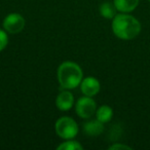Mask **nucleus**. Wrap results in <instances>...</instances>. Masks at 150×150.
Here are the masks:
<instances>
[{
	"label": "nucleus",
	"instance_id": "nucleus-5",
	"mask_svg": "<svg viewBox=\"0 0 150 150\" xmlns=\"http://www.w3.org/2000/svg\"><path fill=\"white\" fill-rule=\"evenodd\" d=\"M25 24L26 21L23 16L16 13H9L3 20V28L11 34H18L22 32L25 28Z\"/></svg>",
	"mask_w": 150,
	"mask_h": 150
},
{
	"label": "nucleus",
	"instance_id": "nucleus-14",
	"mask_svg": "<svg viewBox=\"0 0 150 150\" xmlns=\"http://www.w3.org/2000/svg\"><path fill=\"white\" fill-rule=\"evenodd\" d=\"M109 150H132V147L121 143H114L109 147Z\"/></svg>",
	"mask_w": 150,
	"mask_h": 150
},
{
	"label": "nucleus",
	"instance_id": "nucleus-8",
	"mask_svg": "<svg viewBox=\"0 0 150 150\" xmlns=\"http://www.w3.org/2000/svg\"><path fill=\"white\" fill-rule=\"evenodd\" d=\"M83 131L88 136L97 137V136H100L104 132V123L101 122L98 119L90 120L83 125Z\"/></svg>",
	"mask_w": 150,
	"mask_h": 150
},
{
	"label": "nucleus",
	"instance_id": "nucleus-4",
	"mask_svg": "<svg viewBox=\"0 0 150 150\" xmlns=\"http://www.w3.org/2000/svg\"><path fill=\"white\" fill-rule=\"evenodd\" d=\"M75 110L79 117L90 119L97 111V104L92 97L84 96L78 99L75 105Z\"/></svg>",
	"mask_w": 150,
	"mask_h": 150
},
{
	"label": "nucleus",
	"instance_id": "nucleus-3",
	"mask_svg": "<svg viewBox=\"0 0 150 150\" xmlns=\"http://www.w3.org/2000/svg\"><path fill=\"white\" fill-rule=\"evenodd\" d=\"M57 135L64 140L73 139L78 134V125L73 118L69 116L60 117L54 125Z\"/></svg>",
	"mask_w": 150,
	"mask_h": 150
},
{
	"label": "nucleus",
	"instance_id": "nucleus-9",
	"mask_svg": "<svg viewBox=\"0 0 150 150\" xmlns=\"http://www.w3.org/2000/svg\"><path fill=\"white\" fill-rule=\"evenodd\" d=\"M140 0H113L115 7L119 13H129L137 8Z\"/></svg>",
	"mask_w": 150,
	"mask_h": 150
},
{
	"label": "nucleus",
	"instance_id": "nucleus-7",
	"mask_svg": "<svg viewBox=\"0 0 150 150\" xmlns=\"http://www.w3.org/2000/svg\"><path fill=\"white\" fill-rule=\"evenodd\" d=\"M56 105L61 111H69L74 105V96L68 90H64L58 95Z\"/></svg>",
	"mask_w": 150,
	"mask_h": 150
},
{
	"label": "nucleus",
	"instance_id": "nucleus-6",
	"mask_svg": "<svg viewBox=\"0 0 150 150\" xmlns=\"http://www.w3.org/2000/svg\"><path fill=\"white\" fill-rule=\"evenodd\" d=\"M101 84L97 78L93 77V76H88L86 78H83L80 83V90L81 93L84 96L88 97H94L98 95L100 92Z\"/></svg>",
	"mask_w": 150,
	"mask_h": 150
},
{
	"label": "nucleus",
	"instance_id": "nucleus-11",
	"mask_svg": "<svg viewBox=\"0 0 150 150\" xmlns=\"http://www.w3.org/2000/svg\"><path fill=\"white\" fill-rule=\"evenodd\" d=\"M116 7H115L114 3L111 2H103L100 6V13L103 18L105 19H113L116 16Z\"/></svg>",
	"mask_w": 150,
	"mask_h": 150
},
{
	"label": "nucleus",
	"instance_id": "nucleus-12",
	"mask_svg": "<svg viewBox=\"0 0 150 150\" xmlns=\"http://www.w3.org/2000/svg\"><path fill=\"white\" fill-rule=\"evenodd\" d=\"M57 149L58 150H82L83 149V146H82L79 142L70 139V140H67V141L63 142L62 144H60Z\"/></svg>",
	"mask_w": 150,
	"mask_h": 150
},
{
	"label": "nucleus",
	"instance_id": "nucleus-15",
	"mask_svg": "<svg viewBox=\"0 0 150 150\" xmlns=\"http://www.w3.org/2000/svg\"><path fill=\"white\" fill-rule=\"evenodd\" d=\"M149 2H150V0H149Z\"/></svg>",
	"mask_w": 150,
	"mask_h": 150
},
{
	"label": "nucleus",
	"instance_id": "nucleus-10",
	"mask_svg": "<svg viewBox=\"0 0 150 150\" xmlns=\"http://www.w3.org/2000/svg\"><path fill=\"white\" fill-rule=\"evenodd\" d=\"M96 116H97V119L100 120L101 122H103V123L109 122V121L112 119L113 110L108 105H102V106L97 109Z\"/></svg>",
	"mask_w": 150,
	"mask_h": 150
},
{
	"label": "nucleus",
	"instance_id": "nucleus-2",
	"mask_svg": "<svg viewBox=\"0 0 150 150\" xmlns=\"http://www.w3.org/2000/svg\"><path fill=\"white\" fill-rule=\"evenodd\" d=\"M58 80L64 90H72L80 86L83 79V72L78 64L71 61L62 63L58 68Z\"/></svg>",
	"mask_w": 150,
	"mask_h": 150
},
{
	"label": "nucleus",
	"instance_id": "nucleus-1",
	"mask_svg": "<svg viewBox=\"0 0 150 150\" xmlns=\"http://www.w3.org/2000/svg\"><path fill=\"white\" fill-rule=\"evenodd\" d=\"M112 32L122 40H132L141 32V23L134 16L120 13L112 19Z\"/></svg>",
	"mask_w": 150,
	"mask_h": 150
},
{
	"label": "nucleus",
	"instance_id": "nucleus-13",
	"mask_svg": "<svg viewBox=\"0 0 150 150\" xmlns=\"http://www.w3.org/2000/svg\"><path fill=\"white\" fill-rule=\"evenodd\" d=\"M8 44V36L5 30L0 29V52H2Z\"/></svg>",
	"mask_w": 150,
	"mask_h": 150
}]
</instances>
